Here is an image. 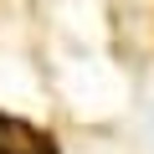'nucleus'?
Listing matches in <instances>:
<instances>
[{"mask_svg": "<svg viewBox=\"0 0 154 154\" xmlns=\"http://www.w3.org/2000/svg\"><path fill=\"white\" fill-rule=\"evenodd\" d=\"M0 154H51V144H46L31 123L0 113Z\"/></svg>", "mask_w": 154, "mask_h": 154, "instance_id": "1", "label": "nucleus"}]
</instances>
